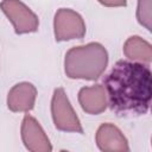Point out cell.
Segmentation results:
<instances>
[{
  "mask_svg": "<svg viewBox=\"0 0 152 152\" xmlns=\"http://www.w3.org/2000/svg\"><path fill=\"white\" fill-rule=\"evenodd\" d=\"M0 8L13 24L15 33H31L38 30V17L20 0H2Z\"/></svg>",
  "mask_w": 152,
  "mask_h": 152,
  "instance_id": "obj_4",
  "label": "cell"
},
{
  "mask_svg": "<svg viewBox=\"0 0 152 152\" xmlns=\"http://www.w3.org/2000/svg\"><path fill=\"white\" fill-rule=\"evenodd\" d=\"M51 113L53 124L57 129L65 132L82 133V125L76 115L70 101L63 88H57L53 91L51 101Z\"/></svg>",
  "mask_w": 152,
  "mask_h": 152,
  "instance_id": "obj_3",
  "label": "cell"
},
{
  "mask_svg": "<svg viewBox=\"0 0 152 152\" xmlns=\"http://www.w3.org/2000/svg\"><path fill=\"white\" fill-rule=\"evenodd\" d=\"M137 19L138 21L151 31V21H152V0H138L137 8Z\"/></svg>",
  "mask_w": 152,
  "mask_h": 152,
  "instance_id": "obj_11",
  "label": "cell"
},
{
  "mask_svg": "<svg viewBox=\"0 0 152 152\" xmlns=\"http://www.w3.org/2000/svg\"><path fill=\"white\" fill-rule=\"evenodd\" d=\"M108 64V52L100 43L71 48L64 59V70L70 78L97 80Z\"/></svg>",
  "mask_w": 152,
  "mask_h": 152,
  "instance_id": "obj_2",
  "label": "cell"
},
{
  "mask_svg": "<svg viewBox=\"0 0 152 152\" xmlns=\"http://www.w3.org/2000/svg\"><path fill=\"white\" fill-rule=\"evenodd\" d=\"M78 102L82 109L88 114H100L108 106L107 93L103 86L95 84L84 87L78 93Z\"/></svg>",
  "mask_w": 152,
  "mask_h": 152,
  "instance_id": "obj_9",
  "label": "cell"
},
{
  "mask_svg": "<svg viewBox=\"0 0 152 152\" xmlns=\"http://www.w3.org/2000/svg\"><path fill=\"white\" fill-rule=\"evenodd\" d=\"M53 28L57 42L81 39L86 34V24L83 18L70 8H59L56 12Z\"/></svg>",
  "mask_w": 152,
  "mask_h": 152,
  "instance_id": "obj_5",
  "label": "cell"
},
{
  "mask_svg": "<svg viewBox=\"0 0 152 152\" xmlns=\"http://www.w3.org/2000/svg\"><path fill=\"white\" fill-rule=\"evenodd\" d=\"M110 109L120 116L141 115L148 110L152 76L147 65L118 61L103 78Z\"/></svg>",
  "mask_w": 152,
  "mask_h": 152,
  "instance_id": "obj_1",
  "label": "cell"
},
{
  "mask_svg": "<svg viewBox=\"0 0 152 152\" xmlns=\"http://www.w3.org/2000/svg\"><path fill=\"white\" fill-rule=\"evenodd\" d=\"M96 144L104 152H127L128 141L122 132L113 124H102L96 132Z\"/></svg>",
  "mask_w": 152,
  "mask_h": 152,
  "instance_id": "obj_7",
  "label": "cell"
},
{
  "mask_svg": "<svg viewBox=\"0 0 152 152\" xmlns=\"http://www.w3.org/2000/svg\"><path fill=\"white\" fill-rule=\"evenodd\" d=\"M37 89L28 82L15 84L7 95V107L12 112H28L33 108Z\"/></svg>",
  "mask_w": 152,
  "mask_h": 152,
  "instance_id": "obj_8",
  "label": "cell"
},
{
  "mask_svg": "<svg viewBox=\"0 0 152 152\" xmlns=\"http://www.w3.org/2000/svg\"><path fill=\"white\" fill-rule=\"evenodd\" d=\"M21 139L25 147L32 152H50L51 142L39 122L31 115H26L21 124Z\"/></svg>",
  "mask_w": 152,
  "mask_h": 152,
  "instance_id": "obj_6",
  "label": "cell"
},
{
  "mask_svg": "<svg viewBox=\"0 0 152 152\" xmlns=\"http://www.w3.org/2000/svg\"><path fill=\"white\" fill-rule=\"evenodd\" d=\"M124 53L128 59L137 63L150 64L152 59L151 44L139 36H132L125 42Z\"/></svg>",
  "mask_w": 152,
  "mask_h": 152,
  "instance_id": "obj_10",
  "label": "cell"
},
{
  "mask_svg": "<svg viewBox=\"0 0 152 152\" xmlns=\"http://www.w3.org/2000/svg\"><path fill=\"white\" fill-rule=\"evenodd\" d=\"M99 2L107 7H120L126 6L127 0H99Z\"/></svg>",
  "mask_w": 152,
  "mask_h": 152,
  "instance_id": "obj_12",
  "label": "cell"
}]
</instances>
